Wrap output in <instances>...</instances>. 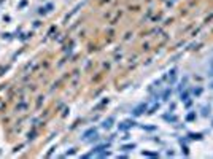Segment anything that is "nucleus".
Here are the masks:
<instances>
[{"label":"nucleus","mask_w":213,"mask_h":159,"mask_svg":"<svg viewBox=\"0 0 213 159\" xmlns=\"http://www.w3.org/2000/svg\"><path fill=\"white\" fill-rule=\"evenodd\" d=\"M210 75L213 76V62H212V68H210Z\"/></svg>","instance_id":"obj_1"}]
</instances>
